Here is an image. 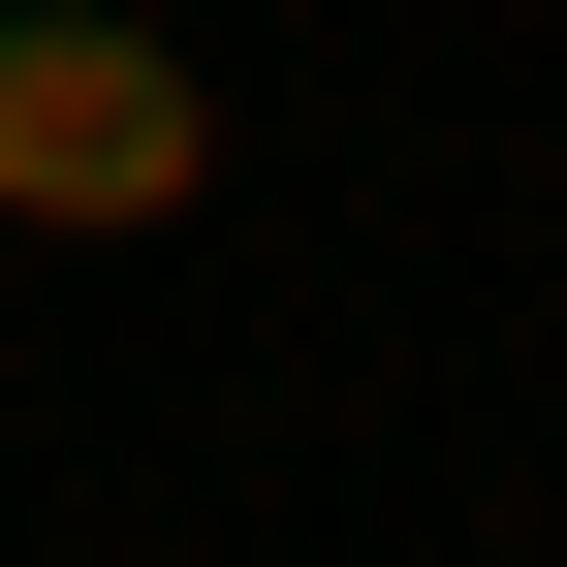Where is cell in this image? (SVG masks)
Wrapping results in <instances>:
<instances>
[{"instance_id": "cell-1", "label": "cell", "mask_w": 567, "mask_h": 567, "mask_svg": "<svg viewBox=\"0 0 567 567\" xmlns=\"http://www.w3.org/2000/svg\"><path fill=\"white\" fill-rule=\"evenodd\" d=\"M221 189V95H189V32H126V0H0V221H189Z\"/></svg>"}]
</instances>
